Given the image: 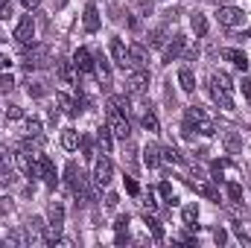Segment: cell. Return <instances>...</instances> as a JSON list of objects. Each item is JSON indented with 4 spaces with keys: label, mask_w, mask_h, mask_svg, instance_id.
Wrapping results in <instances>:
<instances>
[{
    "label": "cell",
    "mask_w": 251,
    "mask_h": 248,
    "mask_svg": "<svg viewBox=\"0 0 251 248\" xmlns=\"http://www.w3.org/2000/svg\"><path fill=\"white\" fill-rule=\"evenodd\" d=\"M64 181H67V187L76 193V198H79L76 204H91V201H94V190L88 184V175H85L73 161L64 167Z\"/></svg>",
    "instance_id": "6da1fadb"
},
{
    "label": "cell",
    "mask_w": 251,
    "mask_h": 248,
    "mask_svg": "<svg viewBox=\"0 0 251 248\" xmlns=\"http://www.w3.org/2000/svg\"><path fill=\"white\" fill-rule=\"evenodd\" d=\"M24 67L26 70H41V67H47L50 64V47L47 44H24Z\"/></svg>",
    "instance_id": "7a4b0ae2"
},
{
    "label": "cell",
    "mask_w": 251,
    "mask_h": 248,
    "mask_svg": "<svg viewBox=\"0 0 251 248\" xmlns=\"http://www.w3.org/2000/svg\"><path fill=\"white\" fill-rule=\"evenodd\" d=\"M216 21H219L222 26H228V29H237V26L246 24V12H243L240 6H219Z\"/></svg>",
    "instance_id": "3957f363"
},
{
    "label": "cell",
    "mask_w": 251,
    "mask_h": 248,
    "mask_svg": "<svg viewBox=\"0 0 251 248\" xmlns=\"http://www.w3.org/2000/svg\"><path fill=\"white\" fill-rule=\"evenodd\" d=\"M12 167H15L21 175H26V178H38V175H35V155H29V149L12 152Z\"/></svg>",
    "instance_id": "277c9868"
},
{
    "label": "cell",
    "mask_w": 251,
    "mask_h": 248,
    "mask_svg": "<svg viewBox=\"0 0 251 248\" xmlns=\"http://www.w3.org/2000/svg\"><path fill=\"white\" fill-rule=\"evenodd\" d=\"M35 175L44 178V184L50 187V190H56V184H59L56 167H53V161H50L47 155H35Z\"/></svg>",
    "instance_id": "5b68a950"
},
{
    "label": "cell",
    "mask_w": 251,
    "mask_h": 248,
    "mask_svg": "<svg viewBox=\"0 0 251 248\" xmlns=\"http://www.w3.org/2000/svg\"><path fill=\"white\" fill-rule=\"evenodd\" d=\"M44 143V131H41V120L38 117H29L26 123H24V149H38Z\"/></svg>",
    "instance_id": "8992f818"
},
{
    "label": "cell",
    "mask_w": 251,
    "mask_h": 248,
    "mask_svg": "<svg viewBox=\"0 0 251 248\" xmlns=\"http://www.w3.org/2000/svg\"><path fill=\"white\" fill-rule=\"evenodd\" d=\"M108 128H111V134H117L120 140H128V134H131V125L126 120V114L117 111V108H108Z\"/></svg>",
    "instance_id": "52a82bcc"
},
{
    "label": "cell",
    "mask_w": 251,
    "mask_h": 248,
    "mask_svg": "<svg viewBox=\"0 0 251 248\" xmlns=\"http://www.w3.org/2000/svg\"><path fill=\"white\" fill-rule=\"evenodd\" d=\"M111 178H114V164L102 155V158L94 164V184L97 187H108L111 184Z\"/></svg>",
    "instance_id": "ba28073f"
},
{
    "label": "cell",
    "mask_w": 251,
    "mask_h": 248,
    "mask_svg": "<svg viewBox=\"0 0 251 248\" xmlns=\"http://www.w3.org/2000/svg\"><path fill=\"white\" fill-rule=\"evenodd\" d=\"M15 38H18V44H32V41H35V21H32V15H24V18L18 21Z\"/></svg>",
    "instance_id": "9c48e42d"
},
{
    "label": "cell",
    "mask_w": 251,
    "mask_h": 248,
    "mask_svg": "<svg viewBox=\"0 0 251 248\" xmlns=\"http://www.w3.org/2000/svg\"><path fill=\"white\" fill-rule=\"evenodd\" d=\"M146 88H149V70H137V73H131L128 82H126V91H128L131 97H143Z\"/></svg>",
    "instance_id": "30bf717a"
},
{
    "label": "cell",
    "mask_w": 251,
    "mask_h": 248,
    "mask_svg": "<svg viewBox=\"0 0 251 248\" xmlns=\"http://www.w3.org/2000/svg\"><path fill=\"white\" fill-rule=\"evenodd\" d=\"M108 50H111V59H114V64H117L120 70H128V67H131V59H128V47H126L120 38H111Z\"/></svg>",
    "instance_id": "8fae6325"
},
{
    "label": "cell",
    "mask_w": 251,
    "mask_h": 248,
    "mask_svg": "<svg viewBox=\"0 0 251 248\" xmlns=\"http://www.w3.org/2000/svg\"><path fill=\"white\" fill-rule=\"evenodd\" d=\"M94 76H97V82H100L102 88L111 85V64H108V59H105L102 53L94 56Z\"/></svg>",
    "instance_id": "7c38bea8"
},
{
    "label": "cell",
    "mask_w": 251,
    "mask_h": 248,
    "mask_svg": "<svg viewBox=\"0 0 251 248\" xmlns=\"http://www.w3.org/2000/svg\"><path fill=\"white\" fill-rule=\"evenodd\" d=\"M184 47H187V38L184 35H176L167 47H164V64H173L181 59V53H184Z\"/></svg>",
    "instance_id": "4fadbf2b"
},
{
    "label": "cell",
    "mask_w": 251,
    "mask_h": 248,
    "mask_svg": "<svg viewBox=\"0 0 251 248\" xmlns=\"http://www.w3.org/2000/svg\"><path fill=\"white\" fill-rule=\"evenodd\" d=\"M73 67H76L79 73H94V53H91L88 47H79V50L73 53Z\"/></svg>",
    "instance_id": "5bb4252c"
},
{
    "label": "cell",
    "mask_w": 251,
    "mask_h": 248,
    "mask_svg": "<svg viewBox=\"0 0 251 248\" xmlns=\"http://www.w3.org/2000/svg\"><path fill=\"white\" fill-rule=\"evenodd\" d=\"M82 24H85V32H97V29L102 26V21H100V9H97L94 3L85 6V18H82Z\"/></svg>",
    "instance_id": "9a60e30c"
},
{
    "label": "cell",
    "mask_w": 251,
    "mask_h": 248,
    "mask_svg": "<svg viewBox=\"0 0 251 248\" xmlns=\"http://www.w3.org/2000/svg\"><path fill=\"white\" fill-rule=\"evenodd\" d=\"M210 99H213L219 108H225V111H231V108H234L231 91H225V88H219V85H210Z\"/></svg>",
    "instance_id": "2e32d148"
},
{
    "label": "cell",
    "mask_w": 251,
    "mask_h": 248,
    "mask_svg": "<svg viewBox=\"0 0 251 248\" xmlns=\"http://www.w3.org/2000/svg\"><path fill=\"white\" fill-rule=\"evenodd\" d=\"M128 59H131V67H137V70H146V67H149V53H146L143 44L128 47Z\"/></svg>",
    "instance_id": "e0dca14e"
},
{
    "label": "cell",
    "mask_w": 251,
    "mask_h": 248,
    "mask_svg": "<svg viewBox=\"0 0 251 248\" xmlns=\"http://www.w3.org/2000/svg\"><path fill=\"white\" fill-rule=\"evenodd\" d=\"M73 59H59L56 62V73H59V79H62V85H73L76 82V76H73Z\"/></svg>",
    "instance_id": "ac0fdd59"
},
{
    "label": "cell",
    "mask_w": 251,
    "mask_h": 248,
    "mask_svg": "<svg viewBox=\"0 0 251 248\" xmlns=\"http://www.w3.org/2000/svg\"><path fill=\"white\" fill-rule=\"evenodd\" d=\"M134 111H137V117H140L143 128H149V131H158V128H161V123H158V117H155V111H152V108H146V105H137Z\"/></svg>",
    "instance_id": "d6986e66"
},
{
    "label": "cell",
    "mask_w": 251,
    "mask_h": 248,
    "mask_svg": "<svg viewBox=\"0 0 251 248\" xmlns=\"http://www.w3.org/2000/svg\"><path fill=\"white\" fill-rule=\"evenodd\" d=\"M56 105L62 108V114H67V117H79V111H82V108H79L67 94H56Z\"/></svg>",
    "instance_id": "ffe728a7"
},
{
    "label": "cell",
    "mask_w": 251,
    "mask_h": 248,
    "mask_svg": "<svg viewBox=\"0 0 251 248\" xmlns=\"http://www.w3.org/2000/svg\"><path fill=\"white\" fill-rule=\"evenodd\" d=\"M47 219H50V225L64 228V204L62 201H50V207H47Z\"/></svg>",
    "instance_id": "44dd1931"
},
{
    "label": "cell",
    "mask_w": 251,
    "mask_h": 248,
    "mask_svg": "<svg viewBox=\"0 0 251 248\" xmlns=\"http://www.w3.org/2000/svg\"><path fill=\"white\" fill-rule=\"evenodd\" d=\"M178 85H181V91H187V94L196 91V73L190 70L187 64H184V67H178Z\"/></svg>",
    "instance_id": "7402d4cb"
},
{
    "label": "cell",
    "mask_w": 251,
    "mask_h": 248,
    "mask_svg": "<svg viewBox=\"0 0 251 248\" xmlns=\"http://www.w3.org/2000/svg\"><path fill=\"white\" fill-rule=\"evenodd\" d=\"M222 59L234 62L240 70H249V56H246L243 50H234V47H228V50H222Z\"/></svg>",
    "instance_id": "603a6c76"
},
{
    "label": "cell",
    "mask_w": 251,
    "mask_h": 248,
    "mask_svg": "<svg viewBox=\"0 0 251 248\" xmlns=\"http://www.w3.org/2000/svg\"><path fill=\"white\" fill-rule=\"evenodd\" d=\"M190 26H193V32H196V38H204V35H207V18H204L201 12H193V15H190Z\"/></svg>",
    "instance_id": "cb8c5ba5"
},
{
    "label": "cell",
    "mask_w": 251,
    "mask_h": 248,
    "mask_svg": "<svg viewBox=\"0 0 251 248\" xmlns=\"http://www.w3.org/2000/svg\"><path fill=\"white\" fill-rule=\"evenodd\" d=\"M79 140H82V134H79L76 128H64L62 131V149H67V152L79 149Z\"/></svg>",
    "instance_id": "d4e9b609"
},
{
    "label": "cell",
    "mask_w": 251,
    "mask_h": 248,
    "mask_svg": "<svg viewBox=\"0 0 251 248\" xmlns=\"http://www.w3.org/2000/svg\"><path fill=\"white\" fill-rule=\"evenodd\" d=\"M114 231H117L114 243H117V246H126V243H128V216H117V222H114Z\"/></svg>",
    "instance_id": "484cf974"
},
{
    "label": "cell",
    "mask_w": 251,
    "mask_h": 248,
    "mask_svg": "<svg viewBox=\"0 0 251 248\" xmlns=\"http://www.w3.org/2000/svg\"><path fill=\"white\" fill-rule=\"evenodd\" d=\"M97 143H100V149H102V152H111V149H114V134H111V128H108V125H102V128L97 131Z\"/></svg>",
    "instance_id": "4316f807"
},
{
    "label": "cell",
    "mask_w": 251,
    "mask_h": 248,
    "mask_svg": "<svg viewBox=\"0 0 251 248\" xmlns=\"http://www.w3.org/2000/svg\"><path fill=\"white\" fill-rule=\"evenodd\" d=\"M222 143H225V149H228L231 155H237V152H243V137H240L237 131H225V137H222Z\"/></svg>",
    "instance_id": "83f0119b"
},
{
    "label": "cell",
    "mask_w": 251,
    "mask_h": 248,
    "mask_svg": "<svg viewBox=\"0 0 251 248\" xmlns=\"http://www.w3.org/2000/svg\"><path fill=\"white\" fill-rule=\"evenodd\" d=\"M161 161H164V158H161V149H158V146H146V149H143V164H146L149 170L161 167Z\"/></svg>",
    "instance_id": "f1b7e54d"
},
{
    "label": "cell",
    "mask_w": 251,
    "mask_h": 248,
    "mask_svg": "<svg viewBox=\"0 0 251 248\" xmlns=\"http://www.w3.org/2000/svg\"><path fill=\"white\" fill-rule=\"evenodd\" d=\"M143 222H146V228L152 231V237H155V243H164V228H161V222L152 216V213H143Z\"/></svg>",
    "instance_id": "f546056e"
},
{
    "label": "cell",
    "mask_w": 251,
    "mask_h": 248,
    "mask_svg": "<svg viewBox=\"0 0 251 248\" xmlns=\"http://www.w3.org/2000/svg\"><path fill=\"white\" fill-rule=\"evenodd\" d=\"M164 41H167V29H164V26H155V29L149 32V38H146L149 47H164Z\"/></svg>",
    "instance_id": "4dcf8cb0"
},
{
    "label": "cell",
    "mask_w": 251,
    "mask_h": 248,
    "mask_svg": "<svg viewBox=\"0 0 251 248\" xmlns=\"http://www.w3.org/2000/svg\"><path fill=\"white\" fill-rule=\"evenodd\" d=\"M181 219H184L187 228H199V225H196V222H199V207H196V204H187V207L181 210Z\"/></svg>",
    "instance_id": "1f68e13d"
},
{
    "label": "cell",
    "mask_w": 251,
    "mask_h": 248,
    "mask_svg": "<svg viewBox=\"0 0 251 248\" xmlns=\"http://www.w3.org/2000/svg\"><path fill=\"white\" fill-rule=\"evenodd\" d=\"M9 243H12V246H29V243H32V237H29L24 228H15V231L9 234Z\"/></svg>",
    "instance_id": "d6a6232c"
},
{
    "label": "cell",
    "mask_w": 251,
    "mask_h": 248,
    "mask_svg": "<svg viewBox=\"0 0 251 248\" xmlns=\"http://www.w3.org/2000/svg\"><path fill=\"white\" fill-rule=\"evenodd\" d=\"M193 190H196V193H201V196H204V198H210V201H219V193H216V190H213L210 184H201V181H193Z\"/></svg>",
    "instance_id": "836d02e7"
},
{
    "label": "cell",
    "mask_w": 251,
    "mask_h": 248,
    "mask_svg": "<svg viewBox=\"0 0 251 248\" xmlns=\"http://www.w3.org/2000/svg\"><path fill=\"white\" fill-rule=\"evenodd\" d=\"M210 85H219V88H225V91H231L234 85H231V76L228 73H222V70H216L213 76H210Z\"/></svg>",
    "instance_id": "e575fe53"
},
{
    "label": "cell",
    "mask_w": 251,
    "mask_h": 248,
    "mask_svg": "<svg viewBox=\"0 0 251 248\" xmlns=\"http://www.w3.org/2000/svg\"><path fill=\"white\" fill-rule=\"evenodd\" d=\"M161 158H164V161H170V164H184V158L178 155V149H176V146H164V149H161Z\"/></svg>",
    "instance_id": "d590c367"
},
{
    "label": "cell",
    "mask_w": 251,
    "mask_h": 248,
    "mask_svg": "<svg viewBox=\"0 0 251 248\" xmlns=\"http://www.w3.org/2000/svg\"><path fill=\"white\" fill-rule=\"evenodd\" d=\"M196 131H199V134H204V137H210V134H216V125L210 123V120H207V117H201V120H196Z\"/></svg>",
    "instance_id": "8d00e7d4"
},
{
    "label": "cell",
    "mask_w": 251,
    "mask_h": 248,
    "mask_svg": "<svg viewBox=\"0 0 251 248\" xmlns=\"http://www.w3.org/2000/svg\"><path fill=\"white\" fill-rule=\"evenodd\" d=\"M234 234H237V240H240V243H246V246H251V228H249V225L237 222V225H234Z\"/></svg>",
    "instance_id": "74e56055"
},
{
    "label": "cell",
    "mask_w": 251,
    "mask_h": 248,
    "mask_svg": "<svg viewBox=\"0 0 251 248\" xmlns=\"http://www.w3.org/2000/svg\"><path fill=\"white\" fill-rule=\"evenodd\" d=\"M225 193H228L231 201H243V187L237 184V181H228V184H225Z\"/></svg>",
    "instance_id": "f35d334b"
},
{
    "label": "cell",
    "mask_w": 251,
    "mask_h": 248,
    "mask_svg": "<svg viewBox=\"0 0 251 248\" xmlns=\"http://www.w3.org/2000/svg\"><path fill=\"white\" fill-rule=\"evenodd\" d=\"M15 184V170L12 167H0V187Z\"/></svg>",
    "instance_id": "ab89813d"
},
{
    "label": "cell",
    "mask_w": 251,
    "mask_h": 248,
    "mask_svg": "<svg viewBox=\"0 0 251 248\" xmlns=\"http://www.w3.org/2000/svg\"><path fill=\"white\" fill-rule=\"evenodd\" d=\"M44 228H47V225H44V219H41V216H32V219L26 222V231H29V234H41Z\"/></svg>",
    "instance_id": "60d3db41"
},
{
    "label": "cell",
    "mask_w": 251,
    "mask_h": 248,
    "mask_svg": "<svg viewBox=\"0 0 251 248\" xmlns=\"http://www.w3.org/2000/svg\"><path fill=\"white\" fill-rule=\"evenodd\" d=\"M108 108H117V111L128 114V99H126V97H111V99H108Z\"/></svg>",
    "instance_id": "b9f144b4"
},
{
    "label": "cell",
    "mask_w": 251,
    "mask_h": 248,
    "mask_svg": "<svg viewBox=\"0 0 251 248\" xmlns=\"http://www.w3.org/2000/svg\"><path fill=\"white\" fill-rule=\"evenodd\" d=\"M79 146H82V158H85V161H94V146H91V137H82V140H79Z\"/></svg>",
    "instance_id": "7bdbcfd3"
},
{
    "label": "cell",
    "mask_w": 251,
    "mask_h": 248,
    "mask_svg": "<svg viewBox=\"0 0 251 248\" xmlns=\"http://www.w3.org/2000/svg\"><path fill=\"white\" fill-rule=\"evenodd\" d=\"M12 91H15V79L9 73H3L0 76V94H12Z\"/></svg>",
    "instance_id": "ee69618b"
},
{
    "label": "cell",
    "mask_w": 251,
    "mask_h": 248,
    "mask_svg": "<svg viewBox=\"0 0 251 248\" xmlns=\"http://www.w3.org/2000/svg\"><path fill=\"white\" fill-rule=\"evenodd\" d=\"M158 193H161V196H164V198H167L170 204H176V196H173V184H170V181H161Z\"/></svg>",
    "instance_id": "f6af8a7d"
},
{
    "label": "cell",
    "mask_w": 251,
    "mask_h": 248,
    "mask_svg": "<svg viewBox=\"0 0 251 248\" xmlns=\"http://www.w3.org/2000/svg\"><path fill=\"white\" fill-rule=\"evenodd\" d=\"M12 210H15V201H12L9 196H3V198H0V216H6V213H12Z\"/></svg>",
    "instance_id": "bcb514c9"
},
{
    "label": "cell",
    "mask_w": 251,
    "mask_h": 248,
    "mask_svg": "<svg viewBox=\"0 0 251 248\" xmlns=\"http://www.w3.org/2000/svg\"><path fill=\"white\" fill-rule=\"evenodd\" d=\"M12 18V0H0V21Z\"/></svg>",
    "instance_id": "7dc6e473"
},
{
    "label": "cell",
    "mask_w": 251,
    "mask_h": 248,
    "mask_svg": "<svg viewBox=\"0 0 251 248\" xmlns=\"http://www.w3.org/2000/svg\"><path fill=\"white\" fill-rule=\"evenodd\" d=\"M26 91H29V97H44V94H47V88H44L41 82H32Z\"/></svg>",
    "instance_id": "c3c4849f"
},
{
    "label": "cell",
    "mask_w": 251,
    "mask_h": 248,
    "mask_svg": "<svg viewBox=\"0 0 251 248\" xmlns=\"http://www.w3.org/2000/svg\"><path fill=\"white\" fill-rule=\"evenodd\" d=\"M21 114H24V111H21V108H18V105H9V108H6V111H3V117H6V123H9V120H18V117H21Z\"/></svg>",
    "instance_id": "681fc988"
},
{
    "label": "cell",
    "mask_w": 251,
    "mask_h": 248,
    "mask_svg": "<svg viewBox=\"0 0 251 248\" xmlns=\"http://www.w3.org/2000/svg\"><path fill=\"white\" fill-rule=\"evenodd\" d=\"M213 240H216V246H225L228 243V231L225 228H213Z\"/></svg>",
    "instance_id": "f907efd6"
},
{
    "label": "cell",
    "mask_w": 251,
    "mask_h": 248,
    "mask_svg": "<svg viewBox=\"0 0 251 248\" xmlns=\"http://www.w3.org/2000/svg\"><path fill=\"white\" fill-rule=\"evenodd\" d=\"M0 167H12V152L0 143Z\"/></svg>",
    "instance_id": "816d5d0a"
},
{
    "label": "cell",
    "mask_w": 251,
    "mask_h": 248,
    "mask_svg": "<svg viewBox=\"0 0 251 248\" xmlns=\"http://www.w3.org/2000/svg\"><path fill=\"white\" fill-rule=\"evenodd\" d=\"M143 204L149 207V213H155V210H158V201H155V190H149V193H146V201H143Z\"/></svg>",
    "instance_id": "f5cc1de1"
},
{
    "label": "cell",
    "mask_w": 251,
    "mask_h": 248,
    "mask_svg": "<svg viewBox=\"0 0 251 248\" xmlns=\"http://www.w3.org/2000/svg\"><path fill=\"white\" fill-rule=\"evenodd\" d=\"M126 190H128L131 196H137V193H140V187H137V181H134V178H126Z\"/></svg>",
    "instance_id": "db71d44e"
},
{
    "label": "cell",
    "mask_w": 251,
    "mask_h": 248,
    "mask_svg": "<svg viewBox=\"0 0 251 248\" xmlns=\"http://www.w3.org/2000/svg\"><path fill=\"white\" fill-rule=\"evenodd\" d=\"M117 201H120L117 193H108V196H105V207H117Z\"/></svg>",
    "instance_id": "11a10c76"
},
{
    "label": "cell",
    "mask_w": 251,
    "mask_h": 248,
    "mask_svg": "<svg viewBox=\"0 0 251 248\" xmlns=\"http://www.w3.org/2000/svg\"><path fill=\"white\" fill-rule=\"evenodd\" d=\"M243 94L251 97V79H243Z\"/></svg>",
    "instance_id": "9f6ffc18"
},
{
    "label": "cell",
    "mask_w": 251,
    "mask_h": 248,
    "mask_svg": "<svg viewBox=\"0 0 251 248\" xmlns=\"http://www.w3.org/2000/svg\"><path fill=\"white\" fill-rule=\"evenodd\" d=\"M21 3H24V6H26V9H35V6H38V3H41V0H21Z\"/></svg>",
    "instance_id": "6f0895ef"
},
{
    "label": "cell",
    "mask_w": 251,
    "mask_h": 248,
    "mask_svg": "<svg viewBox=\"0 0 251 248\" xmlns=\"http://www.w3.org/2000/svg\"><path fill=\"white\" fill-rule=\"evenodd\" d=\"M181 243H190V246H196V237H193V234H184V237H181Z\"/></svg>",
    "instance_id": "680465c9"
},
{
    "label": "cell",
    "mask_w": 251,
    "mask_h": 248,
    "mask_svg": "<svg viewBox=\"0 0 251 248\" xmlns=\"http://www.w3.org/2000/svg\"><path fill=\"white\" fill-rule=\"evenodd\" d=\"M9 64H12V62H9L6 56H0V70H3V67H9Z\"/></svg>",
    "instance_id": "91938a15"
},
{
    "label": "cell",
    "mask_w": 251,
    "mask_h": 248,
    "mask_svg": "<svg viewBox=\"0 0 251 248\" xmlns=\"http://www.w3.org/2000/svg\"><path fill=\"white\" fill-rule=\"evenodd\" d=\"M67 6V0H56V9H64Z\"/></svg>",
    "instance_id": "94428289"
},
{
    "label": "cell",
    "mask_w": 251,
    "mask_h": 248,
    "mask_svg": "<svg viewBox=\"0 0 251 248\" xmlns=\"http://www.w3.org/2000/svg\"><path fill=\"white\" fill-rule=\"evenodd\" d=\"M207 3H219V6H222V0H207Z\"/></svg>",
    "instance_id": "6125c7cd"
},
{
    "label": "cell",
    "mask_w": 251,
    "mask_h": 248,
    "mask_svg": "<svg viewBox=\"0 0 251 248\" xmlns=\"http://www.w3.org/2000/svg\"><path fill=\"white\" fill-rule=\"evenodd\" d=\"M0 41H3V35H0Z\"/></svg>",
    "instance_id": "be15d7a7"
}]
</instances>
